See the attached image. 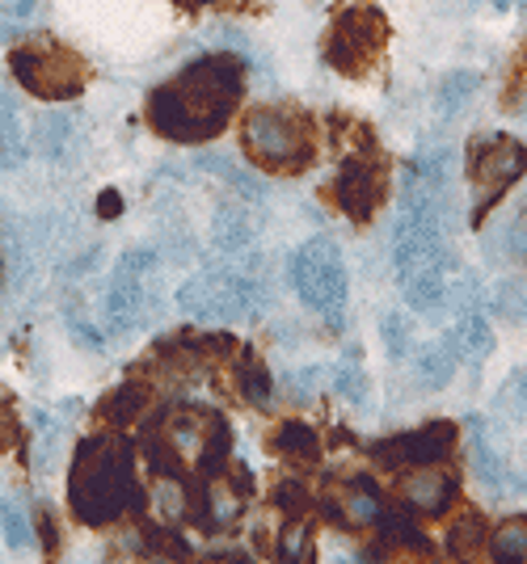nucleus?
I'll return each instance as SVG.
<instances>
[{"instance_id": "1", "label": "nucleus", "mask_w": 527, "mask_h": 564, "mask_svg": "<svg viewBox=\"0 0 527 564\" xmlns=\"http://www.w3.org/2000/svg\"><path fill=\"white\" fill-rule=\"evenodd\" d=\"M245 94L237 55H203L148 97V127L173 143H207L228 131Z\"/></svg>"}, {"instance_id": "2", "label": "nucleus", "mask_w": 527, "mask_h": 564, "mask_svg": "<svg viewBox=\"0 0 527 564\" xmlns=\"http://www.w3.org/2000/svg\"><path fill=\"white\" fill-rule=\"evenodd\" d=\"M68 506L85 527H110L144 510V489L136 480V451L119 434L85 438L68 468Z\"/></svg>"}, {"instance_id": "3", "label": "nucleus", "mask_w": 527, "mask_h": 564, "mask_svg": "<svg viewBox=\"0 0 527 564\" xmlns=\"http://www.w3.org/2000/svg\"><path fill=\"white\" fill-rule=\"evenodd\" d=\"M448 228L452 219L422 207H401V219L392 228L397 279L406 291V304L422 316H434L439 307L452 304L455 282H460V261H455Z\"/></svg>"}, {"instance_id": "4", "label": "nucleus", "mask_w": 527, "mask_h": 564, "mask_svg": "<svg viewBox=\"0 0 527 564\" xmlns=\"http://www.w3.org/2000/svg\"><path fill=\"white\" fill-rule=\"evenodd\" d=\"M178 307L203 321V325H233V321H258L270 307V286H266L258 261H224L191 282L178 286Z\"/></svg>"}, {"instance_id": "5", "label": "nucleus", "mask_w": 527, "mask_h": 564, "mask_svg": "<svg viewBox=\"0 0 527 564\" xmlns=\"http://www.w3.org/2000/svg\"><path fill=\"white\" fill-rule=\"evenodd\" d=\"M240 148L266 173H304L316 161V127L304 110L291 106H258L240 118Z\"/></svg>"}, {"instance_id": "6", "label": "nucleus", "mask_w": 527, "mask_h": 564, "mask_svg": "<svg viewBox=\"0 0 527 564\" xmlns=\"http://www.w3.org/2000/svg\"><path fill=\"white\" fill-rule=\"evenodd\" d=\"M291 286L309 312H316L325 325L342 329L346 304H351V274H346V261L330 236H312L291 253Z\"/></svg>"}, {"instance_id": "7", "label": "nucleus", "mask_w": 527, "mask_h": 564, "mask_svg": "<svg viewBox=\"0 0 527 564\" xmlns=\"http://www.w3.org/2000/svg\"><path fill=\"white\" fill-rule=\"evenodd\" d=\"M157 274H161L157 249H127L101 291V321L115 333L144 329L157 312Z\"/></svg>"}, {"instance_id": "8", "label": "nucleus", "mask_w": 527, "mask_h": 564, "mask_svg": "<svg viewBox=\"0 0 527 564\" xmlns=\"http://www.w3.org/2000/svg\"><path fill=\"white\" fill-rule=\"evenodd\" d=\"M9 72L43 101H73L89 85V64L55 39H30L9 51Z\"/></svg>"}, {"instance_id": "9", "label": "nucleus", "mask_w": 527, "mask_h": 564, "mask_svg": "<svg viewBox=\"0 0 527 564\" xmlns=\"http://www.w3.org/2000/svg\"><path fill=\"white\" fill-rule=\"evenodd\" d=\"M527 173V148L510 135H481L469 148V182L477 189V212L473 219H485V212L503 198Z\"/></svg>"}, {"instance_id": "10", "label": "nucleus", "mask_w": 527, "mask_h": 564, "mask_svg": "<svg viewBox=\"0 0 527 564\" xmlns=\"http://www.w3.org/2000/svg\"><path fill=\"white\" fill-rule=\"evenodd\" d=\"M384 43H388V22H384L380 9H351L334 22V34L325 43V59L342 76H363L380 59Z\"/></svg>"}, {"instance_id": "11", "label": "nucleus", "mask_w": 527, "mask_h": 564, "mask_svg": "<svg viewBox=\"0 0 527 564\" xmlns=\"http://www.w3.org/2000/svg\"><path fill=\"white\" fill-rule=\"evenodd\" d=\"M384 189H388V165H384V156L376 152V143L351 152V156L337 165L334 203L351 215L355 224H367V219L376 215V207L384 203Z\"/></svg>"}, {"instance_id": "12", "label": "nucleus", "mask_w": 527, "mask_h": 564, "mask_svg": "<svg viewBox=\"0 0 527 564\" xmlns=\"http://www.w3.org/2000/svg\"><path fill=\"white\" fill-rule=\"evenodd\" d=\"M460 443V430L452 422H427L418 425V430H409V434H397V438H384L372 447V459L380 464V468H392V471H409V468H434V464H443L448 455L455 451Z\"/></svg>"}, {"instance_id": "13", "label": "nucleus", "mask_w": 527, "mask_h": 564, "mask_svg": "<svg viewBox=\"0 0 527 564\" xmlns=\"http://www.w3.org/2000/svg\"><path fill=\"white\" fill-rule=\"evenodd\" d=\"M397 494H401V501H406L413 514L443 518L455 506V497H460V480H455L452 471L439 468V464L434 468H409L401 471Z\"/></svg>"}, {"instance_id": "14", "label": "nucleus", "mask_w": 527, "mask_h": 564, "mask_svg": "<svg viewBox=\"0 0 527 564\" xmlns=\"http://www.w3.org/2000/svg\"><path fill=\"white\" fill-rule=\"evenodd\" d=\"M258 228H262L258 215L249 212L245 203H237V198H228V203H219L216 219H212V245H216L228 261H245V258H254Z\"/></svg>"}, {"instance_id": "15", "label": "nucleus", "mask_w": 527, "mask_h": 564, "mask_svg": "<svg viewBox=\"0 0 527 564\" xmlns=\"http://www.w3.org/2000/svg\"><path fill=\"white\" fill-rule=\"evenodd\" d=\"M325 514H330V522H342V527H376L384 514V497L367 476H355V480L342 485L337 506L325 501Z\"/></svg>"}, {"instance_id": "16", "label": "nucleus", "mask_w": 527, "mask_h": 564, "mask_svg": "<svg viewBox=\"0 0 527 564\" xmlns=\"http://www.w3.org/2000/svg\"><path fill=\"white\" fill-rule=\"evenodd\" d=\"M270 451L275 455H283L288 464H300V468H312V464H321V434L304 425L300 417H288V422L275 425V434H270Z\"/></svg>"}, {"instance_id": "17", "label": "nucleus", "mask_w": 527, "mask_h": 564, "mask_svg": "<svg viewBox=\"0 0 527 564\" xmlns=\"http://www.w3.org/2000/svg\"><path fill=\"white\" fill-rule=\"evenodd\" d=\"M469 434H473V476H477L490 494H498V497L510 494L515 480H510L506 464L494 455V447H490V430H485V422H481V417H469Z\"/></svg>"}, {"instance_id": "18", "label": "nucleus", "mask_w": 527, "mask_h": 564, "mask_svg": "<svg viewBox=\"0 0 527 564\" xmlns=\"http://www.w3.org/2000/svg\"><path fill=\"white\" fill-rule=\"evenodd\" d=\"M85 143V127L76 115H51L39 122V152L47 161H68V152H76Z\"/></svg>"}, {"instance_id": "19", "label": "nucleus", "mask_w": 527, "mask_h": 564, "mask_svg": "<svg viewBox=\"0 0 527 564\" xmlns=\"http://www.w3.org/2000/svg\"><path fill=\"white\" fill-rule=\"evenodd\" d=\"M413 367H418V379H422V388H448L455 376V367H460V354L455 346L443 337V341H431V346H422V350H413L409 358Z\"/></svg>"}, {"instance_id": "20", "label": "nucleus", "mask_w": 527, "mask_h": 564, "mask_svg": "<svg viewBox=\"0 0 527 564\" xmlns=\"http://www.w3.org/2000/svg\"><path fill=\"white\" fill-rule=\"evenodd\" d=\"M25 161V122L9 89H0V169H18Z\"/></svg>"}, {"instance_id": "21", "label": "nucleus", "mask_w": 527, "mask_h": 564, "mask_svg": "<svg viewBox=\"0 0 527 564\" xmlns=\"http://www.w3.org/2000/svg\"><path fill=\"white\" fill-rule=\"evenodd\" d=\"M233 376H237V392L254 409H270V397H275V383H270V371H266V362L258 358L254 350H240L237 354V367H233Z\"/></svg>"}, {"instance_id": "22", "label": "nucleus", "mask_w": 527, "mask_h": 564, "mask_svg": "<svg viewBox=\"0 0 527 564\" xmlns=\"http://www.w3.org/2000/svg\"><path fill=\"white\" fill-rule=\"evenodd\" d=\"M448 552L460 556V561H469V556H477L481 547L490 543V527H485V514L481 510H464V514L455 518L452 527H448Z\"/></svg>"}, {"instance_id": "23", "label": "nucleus", "mask_w": 527, "mask_h": 564, "mask_svg": "<svg viewBox=\"0 0 527 564\" xmlns=\"http://www.w3.org/2000/svg\"><path fill=\"white\" fill-rule=\"evenodd\" d=\"M144 409H148V388L144 383H122V388H115L110 397L101 400V417L110 425H131V422H140L144 417Z\"/></svg>"}, {"instance_id": "24", "label": "nucleus", "mask_w": 527, "mask_h": 564, "mask_svg": "<svg viewBox=\"0 0 527 564\" xmlns=\"http://www.w3.org/2000/svg\"><path fill=\"white\" fill-rule=\"evenodd\" d=\"M481 89V76L477 72H469V68H460L452 72V76H443L439 80V94H434V106H439V115L443 118H455L473 97H477Z\"/></svg>"}, {"instance_id": "25", "label": "nucleus", "mask_w": 527, "mask_h": 564, "mask_svg": "<svg viewBox=\"0 0 527 564\" xmlns=\"http://www.w3.org/2000/svg\"><path fill=\"white\" fill-rule=\"evenodd\" d=\"M490 556L494 564H527V514L506 518L490 535Z\"/></svg>"}, {"instance_id": "26", "label": "nucleus", "mask_w": 527, "mask_h": 564, "mask_svg": "<svg viewBox=\"0 0 527 564\" xmlns=\"http://www.w3.org/2000/svg\"><path fill=\"white\" fill-rule=\"evenodd\" d=\"M30 417H34V434H39V443H34V471H51L55 464H60V443H64V425L55 422L51 413H43V409H34Z\"/></svg>"}, {"instance_id": "27", "label": "nucleus", "mask_w": 527, "mask_h": 564, "mask_svg": "<svg viewBox=\"0 0 527 564\" xmlns=\"http://www.w3.org/2000/svg\"><path fill=\"white\" fill-rule=\"evenodd\" d=\"M0 535H4L9 552H25L34 543V522L25 518L18 497H0Z\"/></svg>"}, {"instance_id": "28", "label": "nucleus", "mask_w": 527, "mask_h": 564, "mask_svg": "<svg viewBox=\"0 0 527 564\" xmlns=\"http://www.w3.org/2000/svg\"><path fill=\"white\" fill-rule=\"evenodd\" d=\"M309 522L304 518H288L279 540L270 543V564H304L309 561Z\"/></svg>"}, {"instance_id": "29", "label": "nucleus", "mask_w": 527, "mask_h": 564, "mask_svg": "<svg viewBox=\"0 0 527 564\" xmlns=\"http://www.w3.org/2000/svg\"><path fill=\"white\" fill-rule=\"evenodd\" d=\"M39 4L43 0H0V43L30 34L39 22Z\"/></svg>"}, {"instance_id": "30", "label": "nucleus", "mask_w": 527, "mask_h": 564, "mask_svg": "<svg viewBox=\"0 0 527 564\" xmlns=\"http://www.w3.org/2000/svg\"><path fill=\"white\" fill-rule=\"evenodd\" d=\"M494 409H498L503 417H510V422L527 425V367L510 371V379H506L498 400H494Z\"/></svg>"}, {"instance_id": "31", "label": "nucleus", "mask_w": 527, "mask_h": 564, "mask_svg": "<svg viewBox=\"0 0 527 564\" xmlns=\"http://www.w3.org/2000/svg\"><path fill=\"white\" fill-rule=\"evenodd\" d=\"M157 506H161V518H169V522L186 518V510H191V485H186L182 476H161V485H157Z\"/></svg>"}, {"instance_id": "32", "label": "nucleus", "mask_w": 527, "mask_h": 564, "mask_svg": "<svg viewBox=\"0 0 527 564\" xmlns=\"http://www.w3.org/2000/svg\"><path fill=\"white\" fill-rule=\"evenodd\" d=\"M380 333H384V346H388V354L401 362V358H413V329L406 325V316L401 312H384L380 321Z\"/></svg>"}, {"instance_id": "33", "label": "nucleus", "mask_w": 527, "mask_h": 564, "mask_svg": "<svg viewBox=\"0 0 527 564\" xmlns=\"http://www.w3.org/2000/svg\"><path fill=\"white\" fill-rule=\"evenodd\" d=\"M334 392L342 400H351V404H359V409L367 404V376H363V367L355 354L334 371Z\"/></svg>"}, {"instance_id": "34", "label": "nucleus", "mask_w": 527, "mask_h": 564, "mask_svg": "<svg viewBox=\"0 0 527 564\" xmlns=\"http://www.w3.org/2000/svg\"><path fill=\"white\" fill-rule=\"evenodd\" d=\"M498 307H503L510 321L527 325V282H503V291H498Z\"/></svg>"}, {"instance_id": "35", "label": "nucleus", "mask_w": 527, "mask_h": 564, "mask_svg": "<svg viewBox=\"0 0 527 564\" xmlns=\"http://www.w3.org/2000/svg\"><path fill=\"white\" fill-rule=\"evenodd\" d=\"M275 501H279L291 518H304V510H309V494H304V485H295V480H283V489L275 494Z\"/></svg>"}, {"instance_id": "36", "label": "nucleus", "mask_w": 527, "mask_h": 564, "mask_svg": "<svg viewBox=\"0 0 527 564\" xmlns=\"http://www.w3.org/2000/svg\"><path fill=\"white\" fill-rule=\"evenodd\" d=\"M194 564H258L249 552H240V547H219V552H207V556H198Z\"/></svg>"}, {"instance_id": "37", "label": "nucleus", "mask_w": 527, "mask_h": 564, "mask_svg": "<svg viewBox=\"0 0 527 564\" xmlns=\"http://www.w3.org/2000/svg\"><path fill=\"white\" fill-rule=\"evenodd\" d=\"M39 527H43V547H47V556L55 552V543H60V531H55V518L47 514V510H39V518H34Z\"/></svg>"}, {"instance_id": "38", "label": "nucleus", "mask_w": 527, "mask_h": 564, "mask_svg": "<svg viewBox=\"0 0 527 564\" xmlns=\"http://www.w3.org/2000/svg\"><path fill=\"white\" fill-rule=\"evenodd\" d=\"M97 212H106L101 219H119V212H122L119 194H115V189H106V194H101V203H97Z\"/></svg>"}, {"instance_id": "39", "label": "nucleus", "mask_w": 527, "mask_h": 564, "mask_svg": "<svg viewBox=\"0 0 527 564\" xmlns=\"http://www.w3.org/2000/svg\"><path fill=\"white\" fill-rule=\"evenodd\" d=\"M182 9H203V4H216V0H178Z\"/></svg>"}, {"instance_id": "40", "label": "nucleus", "mask_w": 527, "mask_h": 564, "mask_svg": "<svg viewBox=\"0 0 527 564\" xmlns=\"http://www.w3.org/2000/svg\"><path fill=\"white\" fill-rule=\"evenodd\" d=\"M503 9H527V0H498Z\"/></svg>"}, {"instance_id": "41", "label": "nucleus", "mask_w": 527, "mask_h": 564, "mask_svg": "<svg viewBox=\"0 0 527 564\" xmlns=\"http://www.w3.org/2000/svg\"><path fill=\"white\" fill-rule=\"evenodd\" d=\"M4 430H9V425H4V417H0V447H4V438H9V434H4Z\"/></svg>"}]
</instances>
